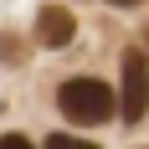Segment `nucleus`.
<instances>
[{
	"label": "nucleus",
	"instance_id": "obj_3",
	"mask_svg": "<svg viewBox=\"0 0 149 149\" xmlns=\"http://www.w3.org/2000/svg\"><path fill=\"white\" fill-rule=\"evenodd\" d=\"M72 31H77V21H72L67 5H41V10H36V41H41V46L57 52V46L72 41Z\"/></svg>",
	"mask_w": 149,
	"mask_h": 149
},
{
	"label": "nucleus",
	"instance_id": "obj_1",
	"mask_svg": "<svg viewBox=\"0 0 149 149\" xmlns=\"http://www.w3.org/2000/svg\"><path fill=\"white\" fill-rule=\"evenodd\" d=\"M57 108L72 123H103L118 108V98H113V88H108L103 77H67L57 88Z\"/></svg>",
	"mask_w": 149,
	"mask_h": 149
},
{
	"label": "nucleus",
	"instance_id": "obj_5",
	"mask_svg": "<svg viewBox=\"0 0 149 149\" xmlns=\"http://www.w3.org/2000/svg\"><path fill=\"white\" fill-rule=\"evenodd\" d=\"M0 149H36L26 134H0Z\"/></svg>",
	"mask_w": 149,
	"mask_h": 149
},
{
	"label": "nucleus",
	"instance_id": "obj_2",
	"mask_svg": "<svg viewBox=\"0 0 149 149\" xmlns=\"http://www.w3.org/2000/svg\"><path fill=\"white\" fill-rule=\"evenodd\" d=\"M118 113L129 123H139L149 113V57L139 52V46L123 52V98H118Z\"/></svg>",
	"mask_w": 149,
	"mask_h": 149
},
{
	"label": "nucleus",
	"instance_id": "obj_6",
	"mask_svg": "<svg viewBox=\"0 0 149 149\" xmlns=\"http://www.w3.org/2000/svg\"><path fill=\"white\" fill-rule=\"evenodd\" d=\"M113 5H139V0H113Z\"/></svg>",
	"mask_w": 149,
	"mask_h": 149
},
{
	"label": "nucleus",
	"instance_id": "obj_4",
	"mask_svg": "<svg viewBox=\"0 0 149 149\" xmlns=\"http://www.w3.org/2000/svg\"><path fill=\"white\" fill-rule=\"evenodd\" d=\"M41 149H98V144H88V139H72V134H52Z\"/></svg>",
	"mask_w": 149,
	"mask_h": 149
}]
</instances>
